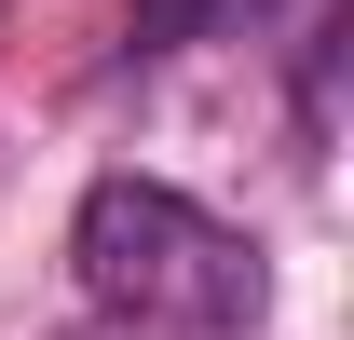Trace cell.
Segmentation results:
<instances>
[{"mask_svg": "<svg viewBox=\"0 0 354 340\" xmlns=\"http://www.w3.org/2000/svg\"><path fill=\"white\" fill-rule=\"evenodd\" d=\"M68 286L95 299V313H123V327H177V340H232L259 327V245L232 232V218H205L177 177H95L82 218H68Z\"/></svg>", "mask_w": 354, "mask_h": 340, "instance_id": "6da1fadb", "label": "cell"}, {"mask_svg": "<svg viewBox=\"0 0 354 340\" xmlns=\"http://www.w3.org/2000/svg\"><path fill=\"white\" fill-rule=\"evenodd\" d=\"M245 0H136L123 14V68H164V55H191V41H218Z\"/></svg>", "mask_w": 354, "mask_h": 340, "instance_id": "7a4b0ae2", "label": "cell"}]
</instances>
